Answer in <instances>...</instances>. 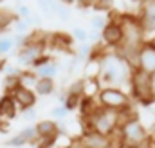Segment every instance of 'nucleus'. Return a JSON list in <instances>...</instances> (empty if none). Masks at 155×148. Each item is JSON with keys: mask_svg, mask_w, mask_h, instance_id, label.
<instances>
[{"mask_svg": "<svg viewBox=\"0 0 155 148\" xmlns=\"http://www.w3.org/2000/svg\"><path fill=\"white\" fill-rule=\"evenodd\" d=\"M52 58L49 56V54H43V56H40L38 60L33 63V67H31V71H35V69H38V67H41V65H45V63H49Z\"/></svg>", "mask_w": 155, "mask_h": 148, "instance_id": "30", "label": "nucleus"}, {"mask_svg": "<svg viewBox=\"0 0 155 148\" xmlns=\"http://www.w3.org/2000/svg\"><path fill=\"white\" fill-rule=\"evenodd\" d=\"M33 11H31V7L29 5H25V4H18V7H16V16L20 18V20H25L27 24H29V20L33 18Z\"/></svg>", "mask_w": 155, "mask_h": 148, "instance_id": "24", "label": "nucleus"}, {"mask_svg": "<svg viewBox=\"0 0 155 148\" xmlns=\"http://www.w3.org/2000/svg\"><path fill=\"white\" fill-rule=\"evenodd\" d=\"M16 15L9 9H0V35H5V31L16 22Z\"/></svg>", "mask_w": 155, "mask_h": 148, "instance_id": "17", "label": "nucleus"}, {"mask_svg": "<svg viewBox=\"0 0 155 148\" xmlns=\"http://www.w3.org/2000/svg\"><path fill=\"white\" fill-rule=\"evenodd\" d=\"M60 71V65L54 62V60H51L49 63H45V65H41L38 69H35V74L38 76V79H54L56 78V74Z\"/></svg>", "mask_w": 155, "mask_h": 148, "instance_id": "15", "label": "nucleus"}, {"mask_svg": "<svg viewBox=\"0 0 155 148\" xmlns=\"http://www.w3.org/2000/svg\"><path fill=\"white\" fill-rule=\"evenodd\" d=\"M15 51V42H13V35H0V58L7 56Z\"/></svg>", "mask_w": 155, "mask_h": 148, "instance_id": "19", "label": "nucleus"}, {"mask_svg": "<svg viewBox=\"0 0 155 148\" xmlns=\"http://www.w3.org/2000/svg\"><path fill=\"white\" fill-rule=\"evenodd\" d=\"M150 136L139 117H130L119 125V148H141L148 143Z\"/></svg>", "mask_w": 155, "mask_h": 148, "instance_id": "2", "label": "nucleus"}, {"mask_svg": "<svg viewBox=\"0 0 155 148\" xmlns=\"http://www.w3.org/2000/svg\"><path fill=\"white\" fill-rule=\"evenodd\" d=\"M137 69L144 74L155 72V42H144L137 52Z\"/></svg>", "mask_w": 155, "mask_h": 148, "instance_id": "7", "label": "nucleus"}, {"mask_svg": "<svg viewBox=\"0 0 155 148\" xmlns=\"http://www.w3.org/2000/svg\"><path fill=\"white\" fill-rule=\"evenodd\" d=\"M4 94H13L20 87V76H4Z\"/></svg>", "mask_w": 155, "mask_h": 148, "instance_id": "20", "label": "nucleus"}, {"mask_svg": "<svg viewBox=\"0 0 155 148\" xmlns=\"http://www.w3.org/2000/svg\"><path fill=\"white\" fill-rule=\"evenodd\" d=\"M97 101H99V107L114 110V112L126 110L130 107V103H132L130 96L124 90L112 89V87H101L97 90Z\"/></svg>", "mask_w": 155, "mask_h": 148, "instance_id": "5", "label": "nucleus"}, {"mask_svg": "<svg viewBox=\"0 0 155 148\" xmlns=\"http://www.w3.org/2000/svg\"><path fill=\"white\" fill-rule=\"evenodd\" d=\"M36 81H38V76L35 74V71L25 69V71L20 72V87H25V89H29V90H35Z\"/></svg>", "mask_w": 155, "mask_h": 148, "instance_id": "18", "label": "nucleus"}, {"mask_svg": "<svg viewBox=\"0 0 155 148\" xmlns=\"http://www.w3.org/2000/svg\"><path fill=\"white\" fill-rule=\"evenodd\" d=\"M40 141L38 134H36V128L33 125H27L25 128H22L18 134H15L13 137H9L5 141V146L9 148H25L29 145H36Z\"/></svg>", "mask_w": 155, "mask_h": 148, "instance_id": "8", "label": "nucleus"}, {"mask_svg": "<svg viewBox=\"0 0 155 148\" xmlns=\"http://www.w3.org/2000/svg\"><path fill=\"white\" fill-rule=\"evenodd\" d=\"M67 114H69V110H67L63 105H56V107L51 110V116L54 117V121H63V119L67 117Z\"/></svg>", "mask_w": 155, "mask_h": 148, "instance_id": "29", "label": "nucleus"}, {"mask_svg": "<svg viewBox=\"0 0 155 148\" xmlns=\"http://www.w3.org/2000/svg\"><path fill=\"white\" fill-rule=\"evenodd\" d=\"M45 49H47V40L41 36L40 33H29V42L25 47H22L18 52H16V63L20 67H25V69H31L33 63L38 60L40 56L45 54Z\"/></svg>", "mask_w": 155, "mask_h": 148, "instance_id": "4", "label": "nucleus"}, {"mask_svg": "<svg viewBox=\"0 0 155 148\" xmlns=\"http://www.w3.org/2000/svg\"><path fill=\"white\" fill-rule=\"evenodd\" d=\"M54 90H56V83H54V79H38L36 81V87H35V94L36 96H51V94H54Z\"/></svg>", "mask_w": 155, "mask_h": 148, "instance_id": "16", "label": "nucleus"}, {"mask_svg": "<svg viewBox=\"0 0 155 148\" xmlns=\"http://www.w3.org/2000/svg\"><path fill=\"white\" fill-rule=\"evenodd\" d=\"M121 112H114L103 107H96V110L88 116V130H94L97 134H103L107 137H112V134L119 128Z\"/></svg>", "mask_w": 155, "mask_h": 148, "instance_id": "3", "label": "nucleus"}, {"mask_svg": "<svg viewBox=\"0 0 155 148\" xmlns=\"http://www.w3.org/2000/svg\"><path fill=\"white\" fill-rule=\"evenodd\" d=\"M13 25H15V35H29V31H31V25L20 18H16V22Z\"/></svg>", "mask_w": 155, "mask_h": 148, "instance_id": "28", "label": "nucleus"}, {"mask_svg": "<svg viewBox=\"0 0 155 148\" xmlns=\"http://www.w3.org/2000/svg\"><path fill=\"white\" fill-rule=\"evenodd\" d=\"M9 132V123L7 121H0V134H7Z\"/></svg>", "mask_w": 155, "mask_h": 148, "instance_id": "32", "label": "nucleus"}, {"mask_svg": "<svg viewBox=\"0 0 155 148\" xmlns=\"http://www.w3.org/2000/svg\"><path fill=\"white\" fill-rule=\"evenodd\" d=\"M101 40L105 42V45L114 47V49L121 43V40H123V29H121L119 20H108L107 22L105 29L101 31Z\"/></svg>", "mask_w": 155, "mask_h": 148, "instance_id": "10", "label": "nucleus"}, {"mask_svg": "<svg viewBox=\"0 0 155 148\" xmlns=\"http://www.w3.org/2000/svg\"><path fill=\"white\" fill-rule=\"evenodd\" d=\"M150 87H152V92H153V96H155V72L150 74Z\"/></svg>", "mask_w": 155, "mask_h": 148, "instance_id": "33", "label": "nucleus"}, {"mask_svg": "<svg viewBox=\"0 0 155 148\" xmlns=\"http://www.w3.org/2000/svg\"><path fill=\"white\" fill-rule=\"evenodd\" d=\"M139 24L146 33H155V0H148L141 5V13H139Z\"/></svg>", "mask_w": 155, "mask_h": 148, "instance_id": "11", "label": "nucleus"}, {"mask_svg": "<svg viewBox=\"0 0 155 148\" xmlns=\"http://www.w3.org/2000/svg\"><path fill=\"white\" fill-rule=\"evenodd\" d=\"M54 15H56V16H58L61 22H67V20H71V11H69V7H67V5H63V4H58V2H56Z\"/></svg>", "mask_w": 155, "mask_h": 148, "instance_id": "27", "label": "nucleus"}, {"mask_svg": "<svg viewBox=\"0 0 155 148\" xmlns=\"http://www.w3.org/2000/svg\"><path fill=\"white\" fill-rule=\"evenodd\" d=\"M67 94L83 98V96H85V81H83V79H78L74 83H71V87L67 89Z\"/></svg>", "mask_w": 155, "mask_h": 148, "instance_id": "23", "label": "nucleus"}, {"mask_svg": "<svg viewBox=\"0 0 155 148\" xmlns=\"http://www.w3.org/2000/svg\"><path fill=\"white\" fill-rule=\"evenodd\" d=\"M22 117L25 121H35L36 119V109H27V110L22 112Z\"/></svg>", "mask_w": 155, "mask_h": 148, "instance_id": "31", "label": "nucleus"}, {"mask_svg": "<svg viewBox=\"0 0 155 148\" xmlns=\"http://www.w3.org/2000/svg\"><path fill=\"white\" fill-rule=\"evenodd\" d=\"M40 139H54L58 137V125L54 119H41L35 125Z\"/></svg>", "mask_w": 155, "mask_h": 148, "instance_id": "14", "label": "nucleus"}, {"mask_svg": "<svg viewBox=\"0 0 155 148\" xmlns=\"http://www.w3.org/2000/svg\"><path fill=\"white\" fill-rule=\"evenodd\" d=\"M132 67L117 54V52H108L101 54L97 60V79L105 83V87L119 89L123 83L130 81Z\"/></svg>", "mask_w": 155, "mask_h": 148, "instance_id": "1", "label": "nucleus"}, {"mask_svg": "<svg viewBox=\"0 0 155 148\" xmlns=\"http://www.w3.org/2000/svg\"><path fill=\"white\" fill-rule=\"evenodd\" d=\"M18 114V107L13 99L11 94H2L0 96V121H13Z\"/></svg>", "mask_w": 155, "mask_h": 148, "instance_id": "13", "label": "nucleus"}, {"mask_svg": "<svg viewBox=\"0 0 155 148\" xmlns=\"http://www.w3.org/2000/svg\"><path fill=\"white\" fill-rule=\"evenodd\" d=\"M11 96H13L16 107L20 109V112L27 110V109H35L36 99H38V96L35 94V90H29V89H25V87H18Z\"/></svg>", "mask_w": 155, "mask_h": 148, "instance_id": "12", "label": "nucleus"}, {"mask_svg": "<svg viewBox=\"0 0 155 148\" xmlns=\"http://www.w3.org/2000/svg\"><path fill=\"white\" fill-rule=\"evenodd\" d=\"M130 87H132V96L139 103L152 105L155 101V96L150 87V74H144L139 69H134L130 74Z\"/></svg>", "mask_w": 155, "mask_h": 148, "instance_id": "6", "label": "nucleus"}, {"mask_svg": "<svg viewBox=\"0 0 155 148\" xmlns=\"http://www.w3.org/2000/svg\"><path fill=\"white\" fill-rule=\"evenodd\" d=\"M38 7L41 9L43 15H47V16H54L56 2H52V0H38Z\"/></svg>", "mask_w": 155, "mask_h": 148, "instance_id": "25", "label": "nucleus"}, {"mask_svg": "<svg viewBox=\"0 0 155 148\" xmlns=\"http://www.w3.org/2000/svg\"><path fill=\"white\" fill-rule=\"evenodd\" d=\"M72 36H69V35H63V33H56L52 40H51V43H54L56 47H63V49H69L71 45H72Z\"/></svg>", "mask_w": 155, "mask_h": 148, "instance_id": "21", "label": "nucleus"}, {"mask_svg": "<svg viewBox=\"0 0 155 148\" xmlns=\"http://www.w3.org/2000/svg\"><path fill=\"white\" fill-rule=\"evenodd\" d=\"M78 143L83 148H112V137H107L94 130H85Z\"/></svg>", "mask_w": 155, "mask_h": 148, "instance_id": "9", "label": "nucleus"}, {"mask_svg": "<svg viewBox=\"0 0 155 148\" xmlns=\"http://www.w3.org/2000/svg\"><path fill=\"white\" fill-rule=\"evenodd\" d=\"M107 22H108V20L105 18V15H94V16L90 18V29H92V31L101 33V31L105 29Z\"/></svg>", "mask_w": 155, "mask_h": 148, "instance_id": "22", "label": "nucleus"}, {"mask_svg": "<svg viewBox=\"0 0 155 148\" xmlns=\"http://www.w3.org/2000/svg\"><path fill=\"white\" fill-rule=\"evenodd\" d=\"M72 40L78 42L79 45L81 43H88V31L83 29V27H74L72 29Z\"/></svg>", "mask_w": 155, "mask_h": 148, "instance_id": "26", "label": "nucleus"}]
</instances>
